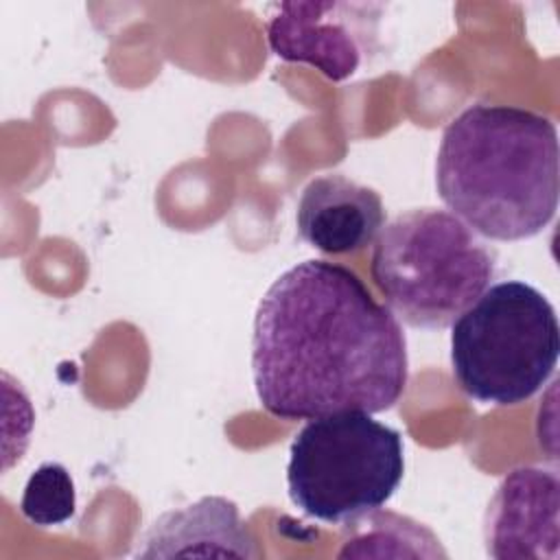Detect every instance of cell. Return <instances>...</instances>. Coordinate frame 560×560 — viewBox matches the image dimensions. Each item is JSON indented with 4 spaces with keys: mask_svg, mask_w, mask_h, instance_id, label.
<instances>
[{
    "mask_svg": "<svg viewBox=\"0 0 560 560\" xmlns=\"http://www.w3.org/2000/svg\"><path fill=\"white\" fill-rule=\"evenodd\" d=\"M77 490L66 466L57 462H44L31 472L22 499V516L37 527L61 525L74 516Z\"/></svg>",
    "mask_w": 560,
    "mask_h": 560,
    "instance_id": "cell-11",
    "label": "cell"
},
{
    "mask_svg": "<svg viewBox=\"0 0 560 560\" xmlns=\"http://www.w3.org/2000/svg\"><path fill=\"white\" fill-rule=\"evenodd\" d=\"M136 558H249L262 556L234 501L201 497L160 514L140 538Z\"/></svg>",
    "mask_w": 560,
    "mask_h": 560,
    "instance_id": "cell-8",
    "label": "cell"
},
{
    "mask_svg": "<svg viewBox=\"0 0 560 560\" xmlns=\"http://www.w3.org/2000/svg\"><path fill=\"white\" fill-rule=\"evenodd\" d=\"M494 262V252L462 219L413 208L381 228L370 273L398 319L442 330L490 287Z\"/></svg>",
    "mask_w": 560,
    "mask_h": 560,
    "instance_id": "cell-3",
    "label": "cell"
},
{
    "mask_svg": "<svg viewBox=\"0 0 560 560\" xmlns=\"http://www.w3.org/2000/svg\"><path fill=\"white\" fill-rule=\"evenodd\" d=\"M560 326L551 302L532 284L505 280L488 287L451 330V365L475 400L512 407L551 378Z\"/></svg>",
    "mask_w": 560,
    "mask_h": 560,
    "instance_id": "cell-4",
    "label": "cell"
},
{
    "mask_svg": "<svg viewBox=\"0 0 560 560\" xmlns=\"http://www.w3.org/2000/svg\"><path fill=\"white\" fill-rule=\"evenodd\" d=\"M376 4L280 2L267 22L276 57L317 68L330 81L350 79L376 46Z\"/></svg>",
    "mask_w": 560,
    "mask_h": 560,
    "instance_id": "cell-6",
    "label": "cell"
},
{
    "mask_svg": "<svg viewBox=\"0 0 560 560\" xmlns=\"http://www.w3.org/2000/svg\"><path fill=\"white\" fill-rule=\"evenodd\" d=\"M383 223L381 195L339 173L311 179L300 195L295 212L302 241L324 254L365 249L378 236Z\"/></svg>",
    "mask_w": 560,
    "mask_h": 560,
    "instance_id": "cell-9",
    "label": "cell"
},
{
    "mask_svg": "<svg viewBox=\"0 0 560 560\" xmlns=\"http://www.w3.org/2000/svg\"><path fill=\"white\" fill-rule=\"evenodd\" d=\"M354 532L343 540L339 558L365 556H427L446 558L435 534L422 523L394 512L374 510L368 516L350 523Z\"/></svg>",
    "mask_w": 560,
    "mask_h": 560,
    "instance_id": "cell-10",
    "label": "cell"
},
{
    "mask_svg": "<svg viewBox=\"0 0 560 560\" xmlns=\"http://www.w3.org/2000/svg\"><path fill=\"white\" fill-rule=\"evenodd\" d=\"M556 125L516 105L477 103L444 129L435 186L444 206L492 241L540 234L558 210Z\"/></svg>",
    "mask_w": 560,
    "mask_h": 560,
    "instance_id": "cell-2",
    "label": "cell"
},
{
    "mask_svg": "<svg viewBox=\"0 0 560 560\" xmlns=\"http://www.w3.org/2000/svg\"><path fill=\"white\" fill-rule=\"evenodd\" d=\"M252 376L260 405L280 420L381 413L405 394L407 339L352 269L302 260L258 304Z\"/></svg>",
    "mask_w": 560,
    "mask_h": 560,
    "instance_id": "cell-1",
    "label": "cell"
},
{
    "mask_svg": "<svg viewBox=\"0 0 560 560\" xmlns=\"http://www.w3.org/2000/svg\"><path fill=\"white\" fill-rule=\"evenodd\" d=\"M405 475L402 435L363 411L308 420L293 438L287 466L291 501L332 525L381 510Z\"/></svg>",
    "mask_w": 560,
    "mask_h": 560,
    "instance_id": "cell-5",
    "label": "cell"
},
{
    "mask_svg": "<svg viewBox=\"0 0 560 560\" xmlns=\"http://www.w3.org/2000/svg\"><path fill=\"white\" fill-rule=\"evenodd\" d=\"M560 481L556 470L518 466L497 486L483 521L488 556L556 560L560 547Z\"/></svg>",
    "mask_w": 560,
    "mask_h": 560,
    "instance_id": "cell-7",
    "label": "cell"
}]
</instances>
